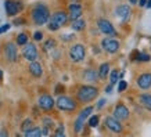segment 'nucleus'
Here are the masks:
<instances>
[{
  "label": "nucleus",
  "instance_id": "14",
  "mask_svg": "<svg viewBox=\"0 0 151 137\" xmlns=\"http://www.w3.org/2000/svg\"><path fill=\"white\" fill-rule=\"evenodd\" d=\"M68 13H69L68 19H71V21L81 18V15H82V6L79 4V3H72V4H69Z\"/></svg>",
  "mask_w": 151,
  "mask_h": 137
},
{
  "label": "nucleus",
  "instance_id": "43",
  "mask_svg": "<svg viewBox=\"0 0 151 137\" xmlns=\"http://www.w3.org/2000/svg\"><path fill=\"white\" fill-rule=\"evenodd\" d=\"M147 6H148V7H151V0H148V4H147Z\"/></svg>",
  "mask_w": 151,
  "mask_h": 137
},
{
  "label": "nucleus",
  "instance_id": "31",
  "mask_svg": "<svg viewBox=\"0 0 151 137\" xmlns=\"http://www.w3.org/2000/svg\"><path fill=\"white\" fill-rule=\"evenodd\" d=\"M137 61H150V55H148V54H143V53H139Z\"/></svg>",
  "mask_w": 151,
  "mask_h": 137
},
{
  "label": "nucleus",
  "instance_id": "26",
  "mask_svg": "<svg viewBox=\"0 0 151 137\" xmlns=\"http://www.w3.org/2000/svg\"><path fill=\"white\" fill-rule=\"evenodd\" d=\"M118 79H119V72L116 69H112V71H111V76H110V80H111L110 83L114 86L115 83L118 82Z\"/></svg>",
  "mask_w": 151,
  "mask_h": 137
},
{
  "label": "nucleus",
  "instance_id": "10",
  "mask_svg": "<svg viewBox=\"0 0 151 137\" xmlns=\"http://www.w3.org/2000/svg\"><path fill=\"white\" fill-rule=\"evenodd\" d=\"M37 105H39L43 111H50L55 105V101L53 100V97H51L50 94H42V96L39 97Z\"/></svg>",
  "mask_w": 151,
  "mask_h": 137
},
{
  "label": "nucleus",
  "instance_id": "35",
  "mask_svg": "<svg viewBox=\"0 0 151 137\" xmlns=\"http://www.w3.org/2000/svg\"><path fill=\"white\" fill-rule=\"evenodd\" d=\"M9 29H10V25H9V24H4L3 27H0V33L6 32V31H9Z\"/></svg>",
  "mask_w": 151,
  "mask_h": 137
},
{
  "label": "nucleus",
  "instance_id": "37",
  "mask_svg": "<svg viewBox=\"0 0 151 137\" xmlns=\"http://www.w3.org/2000/svg\"><path fill=\"white\" fill-rule=\"evenodd\" d=\"M104 104H105V100H104V98H101V100L97 103V108H103V107H104Z\"/></svg>",
  "mask_w": 151,
  "mask_h": 137
},
{
  "label": "nucleus",
  "instance_id": "40",
  "mask_svg": "<svg viewBox=\"0 0 151 137\" xmlns=\"http://www.w3.org/2000/svg\"><path fill=\"white\" fill-rule=\"evenodd\" d=\"M129 3H130V4H136V3H137V0H129Z\"/></svg>",
  "mask_w": 151,
  "mask_h": 137
},
{
  "label": "nucleus",
  "instance_id": "22",
  "mask_svg": "<svg viewBox=\"0 0 151 137\" xmlns=\"http://www.w3.org/2000/svg\"><path fill=\"white\" fill-rule=\"evenodd\" d=\"M108 73H110V64H108V62L101 64L100 68H99V78H100V79H105Z\"/></svg>",
  "mask_w": 151,
  "mask_h": 137
},
{
  "label": "nucleus",
  "instance_id": "42",
  "mask_svg": "<svg viewBox=\"0 0 151 137\" xmlns=\"http://www.w3.org/2000/svg\"><path fill=\"white\" fill-rule=\"evenodd\" d=\"M1 79H3V71L0 69V80H1Z\"/></svg>",
  "mask_w": 151,
  "mask_h": 137
},
{
  "label": "nucleus",
  "instance_id": "4",
  "mask_svg": "<svg viewBox=\"0 0 151 137\" xmlns=\"http://www.w3.org/2000/svg\"><path fill=\"white\" fill-rule=\"evenodd\" d=\"M93 112V107H86V108H83L81 111V114H79L78 119L75 121V123H73V130L75 133H81L83 129V123H85V121H86Z\"/></svg>",
  "mask_w": 151,
  "mask_h": 137
},
{
  "label": "nucleus",
  "instance_id": "6",
  "mask_svg": "<svg viewBox=\"0 0 151 137\" xmlns=\"http://www.w3.org/2000/svg\"><path fill=\"white\" fill-rule=\"evenodd\" d=\"M86 55V50H85V46L83 44H73L69 50V57L73 62H81L83 61Z\"/></svg>",
  "mask_w": 151,
  "mask_h": 137
},
{
  "label": "nucleus",
  "instance_id": "29",
  "mask_svg": "<svg viewBox=\"0 0 151 137\" xmlns=\"http://www.w3.org/2000/svg\"><path fill=\"white\" fill-rule=\"evenodd\" d=\"M43 125H45V128H47V129H51L53 126H54V123H53V121H51L50 118H43Z\"/></svg>",
  "mask_w": 151,
  "mask_h": 137
},
{
  "label": "nucleus",
  "instance_id": "33",
  "mask_svg": "<svg viewBox=\"0 0 151 137\" xmlns=\"http://www.w3.org/2000/svg\"><path fill=\"white\" fill-rule=\"evenodd\" d=\"M33 39H35L36 42H40L42 39H43V33L42 32H35L33 33Z\"/></svg>",
  "mask_w": 151,
  "mask_h": 137
},
{
  "label": "nucleus",
  "instance_id": "28",
  "mask_svg": "<svg viewBox=\"0 0 151 137\" xmlns=\"http://www.w3.org/2000/svg\"><path fill=\"white\" fill-rule=\"evenodd\" d=\"M32 128V119H25L22 123H21V130L22 132H27L28 129Z\"/></svg>",
  "mask_w": 151,
  "mask_h": 137
},
{
  "label": "nucleus",
  "instance_id": "41",
  "mask_svg": "<svg viewBox=\"0 0 151 137\" xmlns=\"http://www.w3.org/2000/svg\"><path fill=\"white\" fill-rule=\"evenodd\" d=\"M0 136H7V132H0Z\"/></svg>",
  "mask_w": 151,
  "mask_h": 137
},
{
  "label": "nucleus",
  "instance_id": "18",
  "mask_svg": "<svg viewBox=\"0 0 151 137\" xmlns=\"http://www.w3.org/2000/svg\"><path fill=\"white\" fill-rule=\"evenodd\" d=\"M115 14L122 19H128L129 15H130V7L128 4H121L115 9Z\"/></svg>",
  "mask_w": 151,
  "mask_h": 137
},
{
  "label": "nucleus",
  "instance_id": "27",
  "mask_svg": "<svg viewBox=\"0 0 151 137\" xmlns=\"http://www.w3.org/2000/svg\"><path fill=\"white\" fill-rule=\"evenodd\" d=\"M25 43H28V35L27 33H19L18 37H17V44L24 46Z\"/></svg>",
  "mask_w": 151,
  "mask_h": 137
},
{
  "label": "nucleus",
  "instance_id": "9",
  "mask_svg": "<svg viewBox=\"0 0 151 137\" xmlns=\"http://www.w3.org/2000/svg\"><path fill=\"white\" fill-rule=\"evenodd\" d=\"M4 9L7 15L13 17V15H17V14L22 10V3H18V1H13V0H6L4 3Z\"/></svg>",
  "mask_w": 151,
  "mask_h": 137
},
{
  "label": "nucleus",
  "instance_id": "21",
  "mask_svg": "<svg viewBox=\"0 0 151 137\" xmlns=\"http://www.w3.org/2000/svg\"><path fill=\"white\" fill-rule=\"evenodd\" d=\"M139 100H140V104L144 108L151 111V94H142V96L139 97Z\"/></svg>",
  "mask_w": 151,
  "mask_h": 137
},
{
  "label": "nucleus",
  "instance_id": "2",
  "mask_svg": "<svg viewBox=\"0 0 151 137\" xmlns=\"http://www.w3.org/2000/svg\"><path fill=\"white\" fill-rule=\"evenodd\" d=\"M99 94V89L94 86H89V85H85V86H81L78 89V93H76V97L81 103H90L97 97Z\"/></svg>",
  "mask_w": 151,
  "mask_h": 137
},
{
  "label": "nucleus",
  "instance_id": "13",
  "mask_svg": "<svg viewBox=\"0 0 151 137\" xmlns=\"http://www.w3.org/2000/svg\"><path fill=\"white\" fill-rule=\"evenodd\" d=\"M105 126L110 129L111 132L114 133H121L122 132V125H121V121L118 119H115L114 116H108V118H105Z\"/></svg>",
  "mask_w": 151,
  "mask_h": 137
},
{
  "label": "nucleus",
  "instance_id": "3",
  "mask_svg": "<svg viewBox=\"0 0 151 137\" xmlns=\"http://www.w3.org/2000/svg\"><path fill=\"white\" fill-rule=\"evenodd\" d=\"M67 22H68V14L65 11H55L53 15H50V18L47 21V28L50 31H57Z\"/></svg>",
  "mask_w": 151,
  "mask_h": 137
},
{
  "label": "nucleus",
  "instance_id": "23",
  "mask_svg": "<svg viewBox=\"0 0 151 137\" xmlns=\"http://www.w3.org/2000/svg\"><path fill=\"white\" fill-rule=\"evenodd\" d=\"M24 134L27 137H40L42 136V129L40 128H31L28 129L27 132H24Z\"/></svg>",
  "mask_w": 151,
  "mask_h": 137
},
{
  "label": "nucleus",
  "instance_id": "17",
  "mask_svg": "<svg viewBox=\"0 0 151 137\" xmlns=\"http://www.w3.org/2000/svg\"><path fill=\"white\" fill-rule=\"evenodd\" d=\"M29 72L32 76L35 78H40L42 73H43V68H42V65L37 62L36 60L35 61H31V64H29Z\"/></svg>",
  "mask_w": 151,
  "mask_h": 137
},
{
  "label": "nucleus",
  "instance_id": "15",
  "mask_svg": "<svg viewBox=\"0 0 151 137\" xmlns=\"http://www.w3.org/2000/svg\"><path fill=\"white\" fill-rule=\"evenodd\" d=\"M4 51H6V57H7V60L10 62H15L17 61V46H15V43L9 42L6 44Z\"/></svg>",
  "mask_w": 151,
  "mask_h": 137
},
{
  "label": "nucleus",
  "instance_id": "5",
  "mask_svg": "<svg viewBox=\"0 0 151 137\" xmlns=\"http://www.w3.org/2000/svg\"><path fill=\"white\" fill-rule=\"evenodd\" d=\"M55 105L63 111H73L76 108V101L72 100L71 97L60 96L58 98H57V101H55Z\"/></svg>",
  "mask_w": 151,
  "mask_h": 137
},
{
  "label": "nucleus",
  "instance_id": "25",
  "mask_svg": "<svg viewBox=\"0 0 151 137\" xmlns=\"http://www.w3.org/2000/svg\"><path fill=\"white\" fill-rule=\"evenodd\" d=\"M99 121H100L99 115H92V116L89 118V126H90V128H96V126H99Z\"/></svg>",
  "mask_w": 151,
  "mask_h": 137
},
{
  "label": "nucleus",
  "instance_id": "32",
  "mask_svg": "<svg viewBox=\"0 0 151 137\" xmlns=\"http://www.w3.org/2000/svg\"><path fill=\"white\" fill-rule=\"evenodd\" d=\"M54 134H55V136H57V137H60V136L63 137V136H64V134H65V133H64V126H63V125H60V126H58V129L55 130V133H54Z\"/></svg>",
  "mask_w": 151,
  "mask_h": 137
},
{
  "label": "nucleus",
  "instance_id": "11",
  "mask_svg": "<svg viewBox=\"0 0 151 137\" xmlns=\"http://www.w3.org/2000/svg\"><path fill=\"white\" fill-rule=\"evenodd\" d=\"M97 27H99V29H100L103 33H105V35H116L114 27H112V24H111L108 19L100 18L97 21Z\"/></svg>",
  "mask_w": 151,
  "mask_h": 137
},
{
  "label": "nucleus",
  "instance_id": "20",
  "mask_svg": "<svg viewBox=\"0 0 151 137\" xmlns=\"http://www.w3.org/2000/svg\"><path fill=\"white\" fill-rule=\"evenodd\" d=\"M85 27H86V22H85L82 18L73 19L72 24H71V28H72L73 31H76V32H79V31H83V29H85Z\"/></svg>",
  "mask_w": 151,
  "mask_h": 137
},
{
  "label": "nucleus",
  "instance_id": "38",
  "mask_svg": "<svg viewBox=\"0 0 151 137\" xmlns=\"http://www.w3.org/2000/svg\"><path fill=\"white\" fill-rule=\"evenodd\" d=\"M105 91H107V93H111V91H112V85H111V83L105 87Z\"/></svg>",
  "mask_w": 151,
  "mask_h": 137
},
{
  "label": "nucleus",
  "instance_id": "1",
  "mask_svg": "<svg viewBox=\"0 0 151 137\" xmlns=\"http://www.w3.org/2000/svg\"><path fill=\"white\" fill-rule=\"evenodd\" d=\"M50 18V11L45 4H36L32 10V19L36 25H45Z\"/></svg>",
  "mask_w": 151,
  "mask_h": 137
},
{
  "label": "nucleus",
  "instance_id": "7",
  "mask_svg": "<svg viewBox=\"0 0 151 137\" xmlns=\"http://www.w3.org/2000/svg\"><path fill=\"white\" fill-rule=\"evenodd\" d=\"M101 46L110 54H115L119 50V42L116 39H112V37H104L103 42H101Z\"/></svg>",
  "mask_w": 151,
  "mask_h": 137
},
{
  "label": "nucleus",
  "instance_id": "16",
  "mask_svg": "<svg viewBox=\"0 0 151 137\" xmlns=\"http://www.w3.org/2000/svg\"><path fill=\"white\" fill-rule=\"evenodd\" d=\"M137 86L143 90H147L151 87V73H143L137 78Z\"/></svg>",
  "mask_w": 151,
  "mask_h": 137
},
{
  "label": "nucleus",
  "instance_id": "19",
  "mask_svg": "<svg viewBox=\"0 0 151 137\" xmlns=\"http://www.w3.org/2000/svg\"><path fill=\"white\" fill-rule=\"evenodd\" d=\"M83 79L87 80V82H97L99 73H97L96 71H93V69H86L85 73H83Z\"/></svg>",
  "mask_w": 151,
  "mask_h": 137
},
{
  "label": "nucleus",
  "instance_id": "8",
  "mask_svg": "<svg viewBox=\"0 0 151 137\" xmlns=\"http://www.w3.org/2000/svg\"><path fill=\"white\" fill-rule=\"evenodd\" d=\"M22 54L28 61H35L37 58V49L33 43H25L22 49Z\"/></svg>",
  "mask_w": 151,
  "mask_h": 137
},
{
  "label": "nucleus",
  "instance_id": "30",
  "mask_svg": "<svg viewBox=\"0 0 151 137\" xmlns=\"http://www.w3.org/2000/svg\"><path fill=\"white\" fill-rule=\"evenodd\" d=\"M126 87H128V82H125V80H121L118 85V91L119 93H122L124 90H126Z\"/></svg>",
  "mask_w": 151,
  "mask_h": 137
},
{
  "label": "nucleus",
  "instance_id": "12",
  "mask_svg": "<svg viewBox=\"0 0 151 137\" xmlns=\"http://www.w3.org/2000/svg\"><path fill=\"white\" fill-rule=\"evenodd\" d=\"M114 118L118 119V121H125V119L129 118V110L128 107L122 103L116 104V107L114 108Z\"/></svg>",
  "mask_w": 151,
  "mask_h": 137
},
{
  "label": "nucleus",
  "instance_id": "36",
  "mask_svg": "<svg viewBox=\"0 0 151 137\" xmlns=\"http://www.w3.org/2000/svg\"><path fill=\"white\" fill-rule=\"evenodd\" d=\"M22 24H25V19H22V18L14 19V25H22Z\"/></svg>",
  "mask_w": 151,
  "mask_h": 137
},
{
  "label": "nucleus",
  "instance_id": "24",
  "mask_svg": "<svg viewBox=\"0 0 151 137\" xmlns=\"http://www.w3.org/2000/svg\"><path fill=\"white\" fill-rule=\"evenodd\" d=\"M55 40L54 39H49V40H46L45 42V44H43V50L45 51H50V50H53V49H55Z\"/></svg>",
  "mask_w": 151,
  "mask_h": 137
},
{
  "label": "nucleus",
  "instance_id": "34",
  "mask_svg": "<svg viewBox=\"0 0 151 137\" xmlns=\"http://www.w3.org/2000/svg\"><path fill=\"white\" fill-rule=\"evenodd\" d=\"M73 37H75L73 35H63V36H61V39H63L64 42H69V40H72Z\"/></svg>",
  "mask_w": 151,
  "mask_h": 137
},
{
  "label": "nucleus",
  "instance_id": "39",
  "mask_svg": "<svg viewBox=\"0 0 151 137\" xmlns=\"http://www.w3.org/2000/svg\"><path fill=\"white\" fill-rule=\"evenodd\" d=\"M146 4H147V0H139V6H142V7H144Z\"/></svg>",
  "mask_w": 151,
  "mask_h": 137
}]
</instances>
